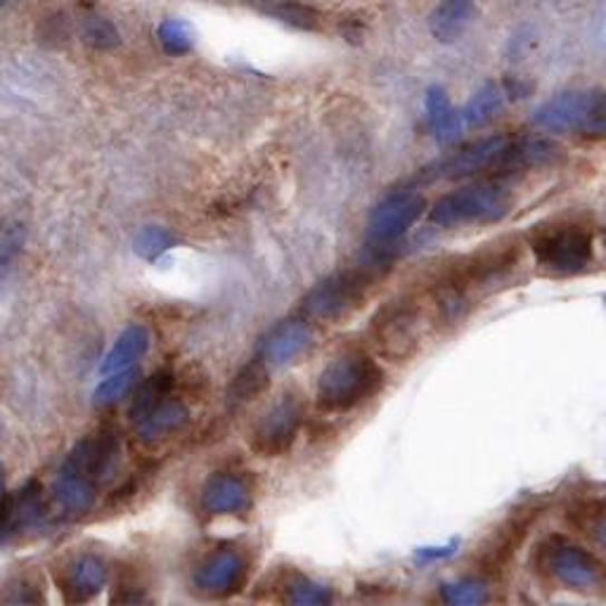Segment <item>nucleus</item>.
I'll return each mask as SVG.
<instances>
[{"mask_svg":"<svg viewBox=\"0 0 606 606\" xmlns=\"http://www.w3.org/2000/svg\"><path fill=\"white\" fill-rule=\"evenodd\" d=\"M287 602L292 604H330L332 593L309 578H296L287 585Z\"/></svg>","mask_w":606,"mask_h":606,"instance_id":"34","label":"nucleus"},{"mask_svg":"<svg viewBox=\"0 0 606 606\" xmlns=\"http://www.w3.org/2000/svg\"><path fill=\"white\" fill-rule=\"evenodd\" d=\"M473 17V0H441L431 14V33L441 43H452L465 33Z\"/></svg>","mask_w":606,"mask_h":606,"instance_id":"20","label":"nucleus"},{"mask_svg":"<svg viewBox=\"0 0 606 606\" xmlns=\"http://www.w3.org/2000/svg\"><path fill=\"white\" fill-rule=\"evenodd\" d=\"M303 424V403L296 395H284L265 412L252 429L250 446L261 458H277L287 452Z\"/></svg>","mask_w":606,"mask_h":606,"instance_id":"10","label":"nucleus"},{"mask_svg":"<svg viewBox=\"0 0 606 606\" xmlns=\"http://www.w3.org/2000/svg\"><path fill=\"white\" fill-rule=\"evenodd\" d=\"M559 157V147L543 138H509L500 162L496 166V176H511L521 170L553 164Z\"/></svg>","mask_w":606,"mask_h":606,"instance_id":"16","label":"nucleus"},{"mask_svg":"<svg viewBox=\"0 0 606 606\" xmlns=\"http://www.w3.org/2000/svg\"><path fill=\"white\" fill-rule=\"evenodd\" d=\"M76 29H79L84 43L95 50H114V48H119V43H121V36H119L117 27H114L107 17H102L98 12H86L81 17V22L76 25Z\"/></svg>","mask_w":606,"mask_h":606,"instance_id":"27","label":"nucleus"},{"mask_svg":"<svg viewBox=\"0 0 606 606\" xmlns=\"http://www.w3.org/2000/svg\"><path fill=\"white\" fill-rule=\"evenodd\" d=\"M246 576H250L246 559L235 549H221L197 566L193 585L206 597H231L242 590Z\"/></svg>","mask_w":606,"mask_h":606,"instance_id":"13","label":"nucleus"},{"mask_svg":"<svg viewBox=\"0 0 606 606\" xmlns=\"http://www.w3.org/2000/svg\"><path fill=\"white\" fill-rule=\"evenodd\" d=\"M313 344V330L301 320H287L277 325L271 336L263 341V358L275 368L290 365L296 358L306 353Z\"/></svg>","mask_w":606,"mask_h":606,"instance_id":"18","label":"nucleus"},{"mask_svg":"<svg viewBox=\"0 0 606 606\" xmlns=\"http://www.w3.org/2000/svg\"><path fill=\"white\" fill-rule=\"evenodd\" d=\"M10 3V0H0V8H6Z\"/></svg>","mask_w":606,"mask_h":606,"instance_id":"39","label":"nucleus"},{"mask_svg":"<svg viewBox=\"0 0 606 606\" xmlns=\"http://www.w3.org/2000/svg\"><path fill=\"white\" fill-rule=\"evenodd\" d=\"M187 420H189L187 405L178 401V398L168 395L138 422V433L145 443H159L168 439V436L178 433L187 424Z\"/></svg>","mask_w":606,"mask_h":606,"instance_id":"19","label":"nucleus"},{"mask_svg":"<svg viewBox=\"0 0 606 606\" xmlns=\"http://www.w3.org/2000/svg\"><path fill=\"white\" fill-rule=\"evenodd\" d=\"M505 107V92L500 86H483L462 109L465 126H483L490 119H496Z\"/></svg>","mask_w":606,"mask_h":606,"instance_id":"26","label":"nucleus"},{"mask_svg":"<svg viewBox=\"0 0 606 606\" xmlns=\"http://www.w3.org/2000/svg\"><path fill=\"white\" fill-rule=\"evenodd\" d=\"M393 246V244H391ZM391 246H370V256L355 265V268L339 271L322 280L317 287L303 301V311H306L315 320L325 322H339L355 313L363 301L368 299V292L372 284L382 277L393 261Z\"/></svg>","mask_w":606,"mask_h":606,"instance_id":"1","label":"nucleus"},{"mask_svg":"<svg viewBox=\"0 0 606 606\" xmlns=\"http://www.w3.org/2000/svg\"><path fill=\"white\" fill-rule=\"evenodd\" d=\"M71 29L74 25L65 12H50L41 19V25H38V41L46 48H60L69 41Z\"/></svg>","mask_w":606,"mask_h":606,"instance_id":"30","label":"nucleus"},{"mask_svg":"<svg viewBox=\"0 0 606 606\" xmlns=\"http://www.w3.org/2000/svg\"><path fill=\"white\" fill-rule=\"evenodd\" d=\"M427 199L422 195L403 189V193L389 195L379 204L370 216V244L374 246H391L398 237L408 233V227L424 214Z\"/></svg>","mask_w":606,"mask_h":606,"instance_id":"12","label":"nucleus"},{"mask_svg":"<svg viewBox=\"0 0 606 606\" xmlns=\"http://www.w3.org/2000/svg\"><path fill=\"white\" fill-rule=\"evenodd\" d=\"M174 244H176V237L170 235L166 227L149 225L136 237V252L152 261V258L162 256L164 252H168Z\"/></svg>","mask_w":606,"mask_h":606,"instance_id":"33","label":"nucleus"},{"mask_svg":"<svg viewBox=\"0 0 606 606\" xmlns=\"http://www.w3.org/2000/svg\"><path fill=\"white\" fill-rule=\"evenodd\" d=\"M138 377H140V372L133 370V368L111 372V377H107L105 382L95 389V405L102 408V405H111V403L121 401V398L133 389V384H136Z\"/></svg>","mask_w":606,"mask_h":606,"instance_id":"29","label":"nucleus"},{"mask_svg":"<svg viewBox=\"0 0 606 606\" xmlns=\"http://www.w3.org/2000/svg\"><path fill=\"white\" fill-rule=\"evenodd\" d=\"M119 454H121L119 433L105 427L100 431L86 436V439H81L74 446V450L67 454L60 473H67V477L81 479L100 488V483L114 469H117Z\"/></svg>","mask_w":606,"mask_h":606,"instance_id":"8","label":"nucleus"},{"mask_svg":"<svg viewBox=\"0 0 606 606\" xmlns=\"http://www.w3.org/2000/svg\"><path fill=\"white\" fill-rule=\"evenodd\" d=\"M0 488H3V469H0Z\"/></svg>","mask_w":606,"mask_h":606,"instance_id":"38","label":"nucleus"},{"mask_svg":"<svg viewBox=\"0 0 606 606\" xmlns=\"http://www.w3.org/2000/svg\"><path fill=\"white\" fill-rule=\"evenodd\" d=\"M265 384H268V372H265L263 368V360H254L252 365H246L237 377L235 382L231 387V401L233 403H246L252 401V398H256Z\"/></svg>","mask_w":606,"mask_h":606,"instance_id":"28","label":"nucleus"},{"mask_svg":"<svg viewBox=\"0 0 606 606\" xmlns=\"http://www.w3.org/2000/svg\"><path fill=\"white\" fill-rule=\"evenodd\" d=\"M441 599L446 604H483L488 602V590L486 585L479 580H458V583H448L441 587Z\"/></svg>","mask_w":606,"mask_h":606,"instance_id":"32","label":"nucleus"},{"mask_svg":"<svg viewBox=\"0 0 606 606\" xmlns=\"http://www.w3.org/2000/svg\"><path fill=\"white\" fill-rule=\"evenodd\" d=\"M429 317L431 309H427L424 290L391 299L370 322V339L374 349L393 363H405L420 351Z\"/></svg>","mask_w":606,"mask_h":606,"instance_id":"2","label":"nucleus"},{"mask_svg":"<svg viewBox=\"0 0 606 606\" xmlns=\"http://www.w3.org/2000/svg\"><path fill=\"white\" fill-rule=\"evenodd\" d=\"M507 140H509L507 136H488L481 140H473L436 164L433 170H429V178L462 180L488 174L496 176V166L500 162Z\"/></svg>","mask_w":606,"mask_h":606,"instance_id":"11","label":"nucleus"},{"mask_svg":"<svg viewBox=\"0 0 606 606\" xmlns=\"http://www.w3.org/2000/svg\"><path fill=\"white\" fill-rule=\"evenodd\" d=\"M519 256H521L519 244L511 240L486 244L483 250L448 263L446 268H441L431 277V282L458 290L471 299L477 292L488 290L492 282H498L507 273L515 271Z\"/></svg>","mask_w":606,"mask_h":606,"instance_id":"7","label":"nucleus"},{"mask_svg":"<svg viewBox=\"0 0 606 606\" xmlns=\"http://www.w3.org/2000/svg\"><path fill=\"white\" fill-rule=\"evenodd\" d=\"M268 12L284 19L287 25L299 27V29H313L317 25L315 12L311 8H303L299 3H292V0H290V3H271Z\"/></svg>","mask_w":606,"mask_h":606,"instance_id":"37","label":"nucleus"},{"mask_svg":"<svg viewBox=\"0 0 606 606\" xmlns=\"http://www.w3.org/2000/svg\"><path fill=\"white\" fill-rule=\"evenodd\" d=\"M176 379L174 374H170L168 370H159L152 374L147 382L140 387L138 395L133 398V405H130V420L140 422L145 414H149L152 410H155L164 398L170 395V389H174Z\"/></svg>","mask_w":606,"mask_h":606,"instance_id":"25","label":"nucleus"},{"mask_svg":"<svg viewBox=\"0 0 606 606\" xmlns=\"http://www.w3.org/2000/svg\"><path fill=\"white\" fill-rule=\"evenodd\" d=\"M511 206H515V199L507 193V187L496 180H477L446 193L431 206L429 221L441 227L498 223L511 212Z\"/></svg>","mask_w":606,"mask_h":606,"instance_id":"6","label":"nucleus"},{"mask_svg":"<svg viewBox=\"0 0 606 606\" xmlns=\"http://www.w3.org/2000/svg\"><path fill=\"white\" fill-rule=\"evenodd\" d=\"M159 43L168 55H185L193 48V31L180 19H166L159 25Z\"/></svg>","mask_w":606,"mask_h":606,"instance_id":"31","label":"nucleus"},{"mask_svg":"<svg viewBox=\"0 0 606 606\" xmlns=\"http://www.w3.org/2000/svg\"><path fill=\"white\" fill-rule=\"evenodd\" d=\"M536 571L566 590L580 595H602L606 590V564L561 536H553L536 547Z\"/></svg>","mask_w":606,"mask_h":606,"instance_id":"3","label":"nucleus"},{"mask_svg":"<svg viewBox=\"0 0 606 606\" xmlns=\"http://www.w3.org/2000/svg\"><path fill=\"white\" fill-rule=\"evenodd\" d=\"M52 496L67 515H84V511L92 507L95 498H98V486L67 477V473H57Z\"/></svg>","mask_w":606,"mask_h":606,"instance_id":"24","label":"nucleus"},{"mask_svg":"<svg viewBox=\"0 0 606 606\" xmlns=\"http://www.w3.org/2000/svg\"><path fill=\"white\" fill-rule=\"evenodd\" d=\"M25 244V227L14 221H0V265L10 263Z\"/></svg>","mask_w":606,"mask_h":606,"instance_id":"36","label":"nucleus"},{"mask_svg":"<svg viewBox=\"0 0 606 606\" xmlns=\"http://www.w3.org/2000/svg\"><path fill=\"white\" fill-rule=\"evenodd\" d=\"M530 254L538 268L547 275H578L593 261L595 237L587 223L555 221L547 223L528 237Z\"/></svg>","mask_w":606,"mask_h":606,"instance_id":"5","label":"nucleus"},{"mask_svg":"<svg viewBox=\"0 0 606 606\" xmlns=\"http://www.w3.org/2000/svg\"><path fill=\"white\" fill-rule=\"evenodd\" d=\"M107 583V564L95 555L76 557L67 568L60 580L62 593L67 602H88L98 595Z\"/></svg>","mask_w":606,"mask_h":606,"instance_id":"17","label":"nucleus"},{"mask_svg":"<svg viewBox=\"0 0 606 606\" xmlns=\"http://www.w3.org/2000/svg\"><path fill=\"white\" fill-rule=\"evenodd\" d=\"M593 100L595 90L561 92L534 114V124L549 133H578L593 107Z\"/></svg>","mask_w":606,"mask_h":606,"instance_id":"15","label":"nucleus"},{"mask_svg":"<svg viewBox=\"0 0 606 606\" xmlns=\"http://www.w3.org/2000/svg\"><path fill=\"white\" fill-rule=\"evenodd\" d=\"M427 117L433 130V138L439 143H450L462 133L465 119L462 111H454L448 95L441 88H431L427 95Z\"/></svg>","mask_w":606,"mask_h":606,"instance_id":"21","label":"nucleus"},{"mask_svg":"<svg viewBox=\"0 0 606 606\" xmlns=\"http://www.w3.org/2000/svg\"><path fill=\"white\" fill-rule=\"evenodd\" d=\"M147 349H149V332L143 325L126 328L121 336L117 339V344H114V349L109 351V355L105 358L102 372L111 374V372L130 368L147 353Z\"/></svg>","mask_w":606,"mask_h":606,"instance_id":"22","label":"nucleus"},{"mask_svg":"<svg viewBox=\"0 0 606 606\" xmlns=\"http://www.w3.org/2000/svg\"><path fill=\"white\" fill-rule=\"evenodd\" d=\"M568 524L606 553V500H580L566 515Z\"/></svg>","mask_w":606,"mask_h":606,"instance_id":"23","label":"nucleus"},{"mask_svg":"<svg viewBox=\"0 0 606 606\" xmlns=\"http://www.w3.org/2000/svg\"><path fill=\"white\" fill-rule=\"evenodd\" d=\"M384 387V370L365 353H349L325 368L317 382V408L325 412H346L365 403Z\"/></svg>","mask_w":606,"mask_h":606,"instance_id":"4","label":"nucleus"},{"mask_svg":"<svg viewBox=\"0 0 606 606\" xmlns=\"http://www.w3.org/2000/svg\"><path fill=\"white\" fill-rule=\"evenodd\" d=\"M585 140H606V90L597 92L595 90V100L590 111H587V119L583 128L578 130Z\"/></svg>","mask_w":606,"mask_h":606,"instance_id":"35","label":"nucleus"},{"mask_svg":"<svg viewBox=\"0 0 606 606\" xmlns=\"http://www.w3.org/2000/svg\"><path fill=\"white\" fill-rule=\"evenodd\" d=\"M199 502L208 517H244L254 505L252 488L235 473H214L204 483Z\"/></svg>","mask_w":606,"mask_h":606,"instance_id":"14","label":"nucleus"},{"mask_svg":"<svg viewBox=\"0 0 606 606\" xmlns=\"http://www.w3.org/2000/svg\"><path fill=\"white\" fill-rule=\"evenodd\" d=\"M538 517H540L538 509H521L515 517H509L502 526L492 530L486 543L479 547L477 557H473L477 571L488 578L502 576L509 564L515 561L519 547L526 543L528 530L536 526Z\"/></svg>","mask_w":606,"mask_h":606,"instance_id":"9","label":"nucleus"}]
</instances>
